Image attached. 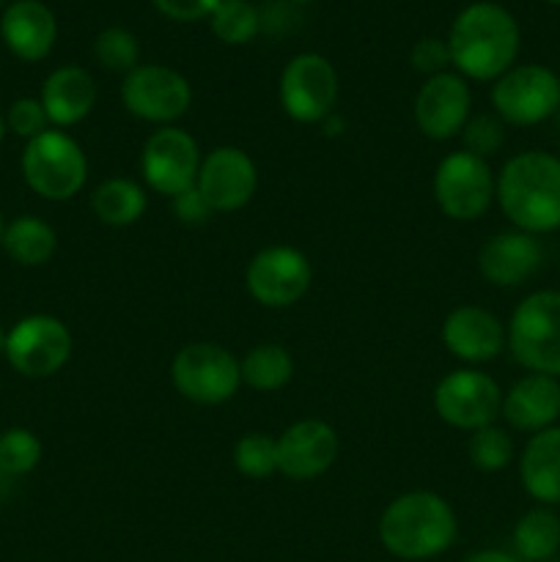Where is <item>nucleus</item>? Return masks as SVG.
<instances>
[{
    "mask_svg": "<svg viewBox=\"0 0 560 562\" xmlns=\"http://www.w3.org/2000/svg\"><path fill=\"white\" fill-rule=\"evenodd\" d=\"M450 64L472 80H497L519 53V25L497 3H472L456 16L448 33Z\"/></svg>",
    "mask_w": 560,
    "mask_h": 562,
    "instance_id": "nucleus-1",
    "label": "nucleus"
},
{
    "mask_svg": "<svg viewBox=\"0 0 560 562\" xmlns=\"http://www.w3.org/2000/svg\"><path fill=\"white\" fill-rule=\"evenodd\" d=\"M494 198L516 231L536 236L560 228V159L547 151L516 154L500 170Z\"/></svg>",
    "mask_w": 560,
    "mask_h": 562,
    "instance_id": "nucleus-2",
    "label": "nucleus"
},
{
    "mask_svg": "<svg viewBox=\"0 0 560 562\" xmlns=\"http://www.w3.org/2000/svg\"><path fill=\"white\" fill-rule=\"evenodd\" d=\"M459 532L453 508L434 492L395 497L379 519V541L399 560H432L448 552Z\"/></svg>",
    "mask_w": 560,
    "mask_h": 562,
    "instance_id": "nucleus-3",
    "label": "nucleus"
},
{
    "mask_svg": "<svg viewBox=\"0 0 560 562\" xmlns=\"http://www.w3.org/2000/svg\"><path fill=\"white\" fill-rule=\"evenodd\" d=\"M22 176L44 201H71L86 187V151L66 132L47 130L27 140L22 151Z\"/></svg>",
    "mask_w": 560,
    "mask_h": 562,
    "instance_id": "nucleus-4",
    "label": "nucleus"
},
{
    "mask_svg": "<svg viewBox=\"0 0 560 562\" xmlns=\"http://www.w3.org/2000/svg\"><path fill=\"white\" fill-rule=\"evenodd\" d=\"M508 349L527 371L560 376V291H536L516 307Z\"/></svg>",
    "mask_w": 560,
    "mask_h": 562,
    "instance_id": "nucleus-5",
    "label": "nucleus"
},
{
    "mask_svg": "<svg viewBox=\"0 0 560 562\" xmlns=\"http://www.w3.org/2000/svg\"><path fill=\"white\" fill-rule=\"evenodd\" d=\"M170 382L192 404L220 406L242 387L239 360L220 344H187L170 362Z\"/></svg>",
    "mask_w": 560,
    "mask_h": 562,
    "instance_id": "nucleus-6",
    "label": "nucleus"
},
{
    "mask_svg": "<svg viewBox=\"0 0 560 562\" xmlns=\"http://www.w3.org/2000/svg\"><path fill=\"white\" fill-rule=\"evenodd\" d=\"M497 195V179L486 159L470 151H453L437 165L434 173V201L445 217L456 223H472L483 217Z\"/></svg>",
    "mask_w": 560,
    "mask_h": 562,
    "instance_id": "nucleus-7",
    "label": "nucleus"
},
{
    "mask_svg": "<svg viewBox=\"0 0 560 562\" xmlns=\"http://www.w3.org/2000/svg\"><path fill=\"white\" fill-rule=\"evenodd\" d=\"M492 108L503 124L533 126L560 110V80L538 64L511 66L492 86Z\"/></svg>",
    "mask_w": 560,
    "mask_h": 562,
    "instance_id": "nucleus-8",
    "label": "nucleus"
},
{
    "mask_svg": "<svg viewBox=\"0 0 560 562\" xmlns=\"http://www.w3.org/2000/svg\"><path fill=\"white\" fill-rule=\"evenodd\" d=\"M280 108L300 124H322L338 99V71L324 55L302 53L280 75Z\"/></svg>",
    "mask_w": 560,
    "mask_h": 562,
    "instance_id": "nucleus-9",
    "label": "nucleus"
},
{
    "mask_svg": "<svg viewBox=\"0 0 560 562\" xmlns=\"http://www.w3.org/2000/svg\"><path fill=\"white\" fill-rule=\"evenodd\" d=\"M313 283L311 261L302 250L289 245L264 247L250 258L245 285L258 305L269 311H283L296 305Z\"/></svg>",
    "mask_w": 560,
    "mask_h": 562,
    "instance_id": "nucleus-10",
    "label": "nucleus"
},
{
    "mask_svg": "<svg viewBox=\"0 0 560 562\" xmlns=\"http://www.w3.org/2000/svg\"><path fill=\"white\" fill-rule=\"evenodd\" d=\"M121 102L135 119L170 126L190 110L192 88L184 75L170 66H135L121 82Z\"/></svg>",
    "mask_w": 560,
    "mask_h": 562,
    "instance_id": "nucleus-11",
    "label": "nucleus"
},
{
    "mask_svg": "<svg viewBox=\"0 0 560 562\" xmlns=\"http://www.w3.org/2000/svg\"><path fill=\"white\" fill-rule=\"evenodd\" d=\"M201 148L190 132L179 126H159L143 143L141 173L148 190L157 195L176 198L195 187L198 168H201Z\"/></svg>",
    "mask_w": 560,
    "mask_h": 562,
    "instance_id": "nucleus-12",
    "label": "nucleus"
},
{
    "mask_svg": "<svg viewBox=\"0 0 560 562\" xmlns=\"http://www.w3.org/2000/svg\"><path fill=\"white\" fill-rule=\"evenodd\" d=\"M5 357L11 368L27 379L55 376L71 357V333L55 316H27L5 335Z\"/></svg>",
    "mask_w": 560,
    "mask_h": 562,
    "instance_id": "nucleus-13",
    "label": "nucleus"
},
{
    "mask_svg": "<svg viewBox=\"0 0 560 562\" xmlns=\"http://www.w3.org/2000/svg\"><path fill=\"white\" fill-rule=\"evenodd\" d=\"M434 409L450 428L472 434L478 428L494 426L503 409V393L489 373L461 368L437 384Z\"/></svg>",
    "mask_w": 560,
    "mask_h": 562,
    "instance_id": "nucleus-14",
    "label": "nucleus"
},
{
    "mask_svg": "<svg viewBox=\"0 0 560 562\" xmlns=\"http://www.w3.org/2000/svg\"><path fill=\"white\" fill-rule=\"evenodd\" d=\"M195 187L212 212H239L256 195L258 168L242 148L220 146L201 159Z\"/></svg>",
    "mask_w": 560,
    "mask_h": 562,
    "instance_id": "nucleus-15",
    "label": "nucleus"
},
{
    "mask_svg": "<svg viewBox=\"0 0 560 562\" xmlns=\"http://www.w3.org/2000/svg\"><path fill=\"white\" fill-rule=\"evenodd\" d=\"M338 434L329 423L307 417L278 437V472L289 481L305 483L322 477L338 459Z\"/></svg>",
    "mask_w": 560,
    "mask_h": 562,
    "instance_id": "nucleus-16",
    "label": "nucleus"
},
{
    "mask_svg": "<svg viewBox=\"0 0 560 562\" xmlns=\"http://www.w3.org/2000/svg\"><path fill=\"white\" fill-rule=\"evenodd\" d=\"M472 93L464 77L443 75L428 77L415 97V124L428 140H450L461 135L470 121Z\"/></svg>",
    "mask_w": 560,
    "mask_h": 562,
    "instance_id": "nucleus-17",
    "label": "nucleus"
},
{
    "mask_svg": "<svg viewBox=\"0 0 560 562\" xmlns=\"http://www.w3.org/2000/svg\"><path fill=\"white\" fill-rule=\"evenodd\" d=\"M443 344L464 362H489L505 349L508 333L492 311L481 305H459L443 324Z\"/></svg>",
    "mask_w": 560,
    "mask_h": 562,
    "instance_id": "nucleus-18",
    "label": "nucleus"
},
{
    "mask_svg": "<svg viewBox=\"0 0 560 562\" xmlns=\"http://www.w3.org/2000/svg\"><path fill=\"white\" fill-rule=\"evenodd\" d=\"M541 261V245L536 236L525 234V231H505V234L492 236L478 252V269H481L483 280L497 289L522 285L536 274Z\"/></svg>",
    "mask_w": 560,
    "mask_h": 562,
    "instance_id": "nucleus-19",
    "label": "nucleus"
},
{
    "mask_svg": "<svg viewBox=\"0 0 560 562\" xmlns=\"http://www.w3.org/2000/svg\"><path fill=\"white\" fill-rule=\"evenodd\" d=\"M0 33L11 53L20 60H44L55 47L58 38V22L55 14L38 0H16L5 9Z\"/></svg>",
    "mask_w": 560,
    "mask_h": 562,
    "instance_id": "nucleus-20",
    "label": "nucleus"
},
{
    "mask_svg": "<svg viewBox=\"0 0 560 562\" xmlns=\"http://www.w3.org/2000/svg\"><path fill=\"white\" fill-rule=\"evenodd\" d=\"M500 415L516 431H547L560 417V384L544 373H527L503 395Z\"/></svg>",
    "mask_w": 560,
    "mask_h": 562,
    "instance_id": "nucleus-21",
    "label": "nucleus"
},
{
    "mask_svg": "<svg viewBox=\"0 0 560 562\" xmlns=\"http://www.w3.org/2000/svg\"><path fill=\"white\" fill-rule=\"evenodd\" d=\"M42 108L53 126H75L97 104V82L80 66H60L44 80Z\"/></svg>",
    "mask_w": 560,
    "mask_h": 562,
    "instance_id": "nucleus-22",
    "label": "nucleus"
},
{
    "mask_svg": "<svg viewBox=\"0 0 560 562\" xmlns=\"http://www.w3.org/2000/svg\"><path fill=\"white\" fill-rule=\"evenodd\" d=\"M525 492L541 505H560V428L533 434L519 461Z\"/></svg>",
    "mask_w": 560,
    "mask_h": 562,
    "instance_id": "nucleus-23",
    "label": "nucleus"
},
{
    "mask_svg": "<svg viewBox=\"0 0 560 562\" xmlns=\"http://www.w3.org/2000/svg\"><path fill=\"white\" fill-rule=\"evenodd\" d=\"M0 245H3L5 256L20 267H44L58 250V234L44 220L22 214L5 225Z\"/></svg>",
    "mask_w": 560,
    "mask_h": 562,
    "instance_id": "nucleus-24",
    "label": "nucleus"
},
{
    "mask_svg": "<svg viewBox=\"0 0 560 562\" xmlns=\"http://www.w3.org/2000/svg\"><path fill=\"white\" fill-rule=\"evenodd\" d=\"M146 190L132 179H108L91 195V209L97 220L104 225H113V228L135 225L146 214Z\"/></svg>",
    "mask_w": 560,
    "mask_h": 562,
    "instance_id": "nucleus-25",
    "label": "nucleus"
},
{
    "mask_svg": "<svg viewBox=\"0 0 560 562\" xmlns=\"http://www.w3.org/2000/svg\"><path fill=\"white\" fill-rule=\"evenodd\" d=\"M242 384L258 393H275L283 390L294 376V360L280 344L253 346L239 360Z\"/></svg>",
    "mask_w": 560,
    "mask_h": 562,
    "instance_id": "nucleus-26",
    "label": "nucleus"
},
{
    "mask_svg": "<svg viewBox=\"0 0 560 562\" xmlns=\"http://www.w3.org/2000/svg\"><path fill=\"white\" fill-rule=\"evenodd\" d=\"M516 554L527 562H544L560 549V519L549 508H533L516 521Z\"/></svg>",
    "mask_w": 560,
    "mask_h": 562,
    "instance_id": "nucleus-27",
    "label": "nucleus"
},
{
    "mask_svg": "<svg viewBox=\"0 0 560 562\" xmlns=\"http://www.w3.org/2000/svg\"><path fill=\"white\" fill-rule=\"evenodd\" d=\"M209 22L223 44H247L258 33V11L250 0H220Z\"/></svg>",
    "mask_w": 560,
    "mask_h": 562,
    "instance_id": "nucleus-28",
    "label": "nucleus"
},
{
    "mask_svg": "<svg viewBox=\"0 0 560 562\" xmlns=\"http://www.w3.org/2000/svg\"><path fill=\"white\" fill-rule=\"evenodd\" d=\"M234 467L253 481L272 477L278 472V439L261 431L239 437V442L234 445Z\"/></svg>",
    "mask_w": 560,
    "mask_h": 562,
    "instance_id": "nucleus-29",
    "label": "nucleus"
},
{
    "mask_svg": "<svg viewBox=\"0 0 560 562\" xmlns=\"http://www.w3.org/2000/svg\"><path fill=\"white\" fill-rule=\"evenodd\" d=\"M42 461V442L27 428H9L0 434V472L20 477L33 472Z\"/></svg>",
    "mask_w": 560,
    "mask_h": 562,
    "instance_id": "nucleus-30",
    "label": "nucleus"
},
{
    "mask_svg": "<svg viewBox=\"0 0 560 562\" xmlns=\"http://www.w3.org/2000/svg\"><path fill=\"white\" fill-rule=\"evenodd\" d=\"M467 456H470V464L475 470L500 472L514 459V439L497 426L478 428L467 442Z\"/></svg>",
    "mask_w": 560,
    "mask_h": 562,
    "instance_id": "nucleus-31",
    "label": "nucleus"
},
{
    "mask_svg": "<svg viewBox=\"0 0 560 562\" xmlns=\"http://www.w3.org/2000/svg\"><path fill=\"white\" fill-rule=\"evenodd\" d=\"M93 58L102 69L130 75L141 58V47L126 27H104L93 42Z\"/></svg>",
    "mask_w": 560,
    "mask_h": 562,
    "instance_id": "nucleus-32",
    "label": "nucleus"
},
{
    "mask_svg": "<svg viewBox=\"0 0 560 562\" xmlns=\"http://www.w3.org/2000/svg\"><path fill=\"white\" fill-rule=\"evenodd\" d=\"M461 137H464V151L486 159L492 154H497L500 146H503V121L494 119V115H475V119L467 121V126L461 130Z\"/></svg>",
    "mask_w": 560,
    "mask_h": 562,
    "instance_id": "nucleus-33",
    "label": "nucleus"
},
{
    "mask_svg": "<svg viewBox=\"0 0 560 562\" xmlns=\"http://www.w3.org/2000/svg\"><path fill=\"white\" fill-rule=\"evenodd\" d=\"M47 113H44L42 102L38 99H16L14 104L9 108V113H5V126H9L14 135L25 137V140H33V137H38L42 132H47Z\"/></svg>",
    "mask_w": 560,
    "mask_h": 562,
    "instance_id": "nucleus-34",
    "label": "nucleus"
},
{
    "mask_svg": "<svg viewBox=\"0 0 560 562\" xmlns=\"http://www.w3.org/2000/svg\"><path fill=\"white\" fill-rule=\"evenodd\" d=\"M410 64L415 66L421 75H443L445 66L450 64V53H448V42H443V38H434V36H426L421 38V42L412 47L410 53Z\"/></svg>",
    "mask_w": 560,
    "mask_h": 562,
    "instance_id": "nucleus-35",
    "label": "nucleus"
},
{
    "mask_svg": "<svg viewBox=\"0 0 560 562\" xmlns=\"http://www.w3.org/2000/svg\"><path fill=\"white\" fill-rule=\"evenodd\" d=\"M154 5L176 22H195L203 16H212L220 0H154Z\"/></svg>",
    "mask_w": 560,
    "mask_h": 562,
    "instance_id": "nucleus-36",
    "label": "nucleus"
},
{
    "mask_svg": "<svg viewBox=\"0 0 560 562\" xmlns=\"http://www.w3.org/2000/svg\"><path fill=\"white\" fill-rule=\"evenodd\" d=\"M170 201H173L176 217H179L184 225H201L214 214L212 206H209V203L203 201L201 192H198V187H190V190H184L181 195L170 198Z\"/></svg>",
    "mask_w": 560,
    "mask_h": 562,
    "instance_id": "nucleus-37",
    "label": "nucleus"
},
{
    "mask_svg": "<svg viewBox=\"0 0 560 562\" xmlns=\"http://www.w3.org/2000/svg\"><path fill=\"white\" fill-rule=\"evenodd\" d=\"M464 562H519L516 558H511L508 552H497V549H483V552L470 554Z\"/></svg>",
    "mask_w": 560,
    "mask_h": 562,
    "instance_id": "nucleus-38",
    "label": "nucleus"
},
{
    "mask_svg": "<svg viewBox=\"0 0 560 562\" xmlns=\"http://www.w3.org/2000/svg\"><path fill=\"white\" fill-rule=\"evenodd\" d=\"M5 335L9 333H3V327H0V355H5Z\"/></svg>",
    "mask_w": 560,
    "mask_h": 562,
    "instance_id": "nucleus-39",
    "label": "nucleus"
},
{
    "mask_svg": "<svg viewBox=\"0 0 560 562\" xmlns=\"http://www.w3.org/2000/svg\"><path fill=\"white\" fill-rule=\"evenodd\" d=\"M3 137H5V119L0 115V143H3Z\"/></svg>",
    "mask_w": 560,
    "mask_h": 562,
    "instance_id": "nucleus-40",
    "label": "nucleus"
},
{
    "mask_svg": "<svg viewBox=\"0 0 560 562\" xmlns=\"http://www.w3.org/2000/svg\"><path fill=\"white\" fill-rule=\"evenodd\" d=\"M3 231H5V223H3V214H0V241H3Z\"/></svg>",
    "mask_w": 560,
    "mask_h": 562,
    "instance_id": "nucleus-41",
    "label": "nucleus"
},
{
    "mask_svg": "<svg viewBox=\"0 0 560 562\" xmlns=\"http://www.w3.org/2000/svg\"><path fill=\"white\" fill-rule=\"evenodd\" d=\"M547 3H555V5H560V0H547Z\"/></svg>",
    "mask_w": 560,
    "mask_h": 562,
    "instance_id": "nucleus-42",
    "label": "nucleus"
},
{
    "mask_svg": "<svg viewBox=\"0 0 560 562\" xmlns=\"http://www.w3.org/2000/svg\"><path fill=\"white\" fill-rule=\"evenodd\" d=\"M300 3H311V0H300Z\"/></svg>",
    "mask_w": 560,
    "mask_h": 562,
    "instance_id": "nucleus-43",
    "label": "nucleus"
},
{
    "mask_svg": "<svg viewBox=\"0 0 560 562\" xmlns=\"http://www.w3.org/2000/svg\"><path fill=\"white\" fill-rule=\"evenodd\" d=\"M558 113H560V110H558Z\"/></svg>",
    "mask_w": 560,
    "mask_h": 562,
    "instance_id": "nucleus-44",
    "label": "nucleus"
}]
</instances>
